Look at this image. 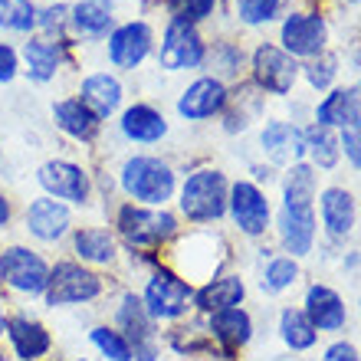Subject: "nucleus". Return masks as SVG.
Segmentation results:
<instances>
[{
	"instance_id": "nucleus-25",
	"label": "nucleus",
	"mask_w": 361,
	"mask_h": 361,
	"mask_svg": "<svg viewBox=\"0 0 361 361\" xmlns=\"http://www.w3.org/2000/svg\"><path fill=\"white\" fill-rule=\"evenodd\" d=\"M79 95H82V102H86L99 118H109V115L118 109V102H122V82L115 76H109V73H92V76L82 79Z\"/></svg>"
},
{
	"instance_id": "nucleus-32",
	"label": "nucleus",
	"mask_w": 361,
	"mask_h": 361,
	"mask_svg": "<svg viewBox=\"0 0 361 361\" xmlns=\"http://www.w3.org/2000/svg\"><path fill=\"white\" fill-rule=\"evenodd\" d=\"M89 342L105 361H135L132 358V345L125 338L115 325H95L92 332H89Z\"/></svg>"
},
{
	"instance_id": "nucleus-3",
	"label": "nucleus",
	"mask_w": 361,
	"mask_h": 361,
	"mask_svg": "<svg viewBox=\"0 0 361 361\" xmlns=\"http://www.w3.org/2000/svg\"><path fill=\"white\" fill-rule=\"evenodd\" d=\"M142 302L154 322H180L194 309V286L184 276L174 273L171 267L158 263L152 276L145 279Z\"/></svg>"
},
{
	"instance_id": "nucleus-9",
	"label": "nucleus",
	"mask_w": 361,
	"mask_h": 361,
	"mask_svg": "<svg viewBox=\"0 0 361 361\" xmlns=\"http://www.w3.org/2000/svg\"><path fill=\"white\" fill-rule=\"evenodd\" d=\"M23 227L33 240L39 243H59L73 230V214L63 200H53V197H33L27 204V214H23Z\"/></svg>"
},
{
	"instance_id": "nucleus-18",
	"label": "nucleus",
	"mask_w": 361,
	"mask_h": 361,
	"mask_svg": "<svg viewBox=\"0 0 361 361\" xmlns=\"http://www.w3.org/2000/svg\"><path fill=\"white\" fill-rule=\"evenodd\" d=\"M210 338H214V345H220L224 348V358L233 352H240L243 345L253 338V319H250V312H243V309H224V312H214L210 315V325H207Z\"/></svg>"
},
{
	"instance_id": "nucleus-30",
	"label": "nucleus",
	"mask_w": 361,
	"mask_h": 361,
	"mask_svg": "<svg viewBox=\"0 0 361 361\" xmlns=\"http://www.w3.org/2000/svg\"><path fill=\"white\" fill-rule=\"evenodd\" d=\"M361 115V95L355 89H338V92L325 95V102L315 112V122L332 128V125H348Z\"/></svg>"
},
{
	"instance_id": "nucleus-20",
	"label": "nucleus",
	"mask_w": 361,
	"mask_h": 361,
	"mask_svg": "<svg viewBox=\"0 0 361 361\" xmlns=\"http://www.w3.org/2000/svg\"><path fill=\"white\" fill-rule=\"evenodd\" d=\"M243 295H247V286L240 276H217L200 289H194V309L204 315H214L224 309H237L243 302Z\"/></svg>"
},
{
	"instance_id": "nucleus-41",
	"label": "nucleus",
	"mask_w": 361,
	"mask_h": 361,
	"mask_svg": "<svg viewBox=\"0 0 361 361\" xmlns=\"http://www.w3.org/2000/svg\"><path fill=\"white\" fill-rule=\"evenodd\" d=\"M63 23H66V7H63V4H53V7H47L43 13H37V27H43L47 33L63 30Z\"/></svg>"
},
{
	"instance_id": "nucleus-24",
	"label": "nucleus",
	"mask_w": 361,
	"mask_h": 361,
	"mask_svg": "<svg viewBox=\"0 0 361 361\" xmlns=\"http://www.w3.org/2000/svg\"><path fill=\"white\" fill-rule=\"evenodd\" d=\"M122 135L128 142H138V145H152V142H161L168 135V122L164 115L152 105H132L128 112L122 115Z\"/></svg>"
},
{
	"instance_id": "nucleus-44",
	"label": "nucleus",
	"mask_w": 361,
	"mask_h": 361,
	"mask_svg": "<svg viewBox=\"0 0 361 361\" xmlns=\"http://www.w3.org/2000/svg\"><path fill=\"white\" fill-rule=\"evenodd\" d=\"M10 220H13V200L7 194H0V230L7 227Z\"/></svg>"
},
{
	"instance_id": "nucleus-21",
	"label": "nucleus",
	"mask_w": 361,
	"mask_h": 361,
	"mask_svg": "<svg viewBox=\"0 0 361 361\" xmlns=\"http://www.w3.org/2000/svg\"><path fill=\"white\" fill-rule=\"evenodd\" d=\"M53 122L76 142H92L99 128H102V118L89 109L82 99H59L53 105Z\"/></svg>"
},
{
	"instance_id": "nucleus-7",
	"label": "nucleus",
	"mask_w": 361,
	"mask_h": 361,
	"mask_svg": "<svg viewBox=\"0 0 361 361\" xmlns=\"http://www.w3.org/2000/svg\"><path fill=\"white\" fill-rule=\"evenodd\" d=\"M115 329L128 338L135 361H158L161 358V338H158V322L145 309L142 295L125 293L115 305Z\"/></svg>"
},
{
	"instance_id": "nucleus-49",
	"label": "nucleus",
	"mask_w": 361,
	"mask_h": 361,
	"mask_svg": "<svg viewBox=\"0 0 361 361\" xmlns=\"http://www.w3.org/2000/svg\"><path fill=\"white\" fill-rule=\"evenodd\" d=\"M358 95H361V86H358Z\"/></svg>"
},
{
	"instance_id": "nucleus-2",
	"label": "nucleus",
	"mask_w": 361,
	"mask_h": 361,
	"mask_svg": "<svg viewBox=\"0 0 361 361\" xmlns=\"http://www.w3.org/2000/svg\"><path fill=\"white\" fill-rule=\"evenodd\" d=\"M118 184L142 207H164L171 200L174 188H178L171 164L154 158V154H135V158H128L122 164V171H118Z\"/></svg>"
},
{
	"instance_id": "nucleus-36",
	"label": "nucleus",
	"mask_w": 361,
	"mask_h": 361,
	"mask_svg": "<svg viewBox=\"0 0 361 361\" xmlns=\"http://www.w3.org/2000/svg\"><path fill=\"white\" fill-rule=\"evenodd\" d=\"M295 279H299V267H295V259L293 257H276V259H269L267 263L259 286H263V293H283V289H289Z\"/></svg>"
},
{
	"instance_id": "nucleus-47",
	"label": "nucleus",
	"mask_w": 361,
	"mask_h": 361,
	"mask_svg": "<svg viewBox=\"0 0 361 361\" xmlns=\"http://www.w3.org/2000/svg\"><path fill=\"white\" fill-rule=\"evenodd\" d=\"M0 361H7V355H4V352H0Z\"/></svg>"
},
{
	"instance_id": "nucleus-34",
	"label": "nucleus",
	"mask_w": 361,
	"mask_h": 361,
	"mask_svg": "<svg viewBox=\"0 0 361 361\" xmlns=\"http://www.w3.org/2000/svg\"><path fill=\"white\" fill-rule=\"evenodd\" d=\"M302 138H305V152H312L319 168H335V161H338V138L332 135V128L315 122Z\"/></svg>"
},
{
	"instance_id": "nucleus-29",
	"label": "nucleus",
	"mask_w": 361,
	"mask_h": 361,
	"mask_svg": "<svg viewBox=\"0 0 361 361\" xmlns=\"http://www.w3.org/2000/svg\"><path fill=\"white\" fill-rule=\"evenodd\" d=\"M312 200H315V171L309 164H293L283 180V207L312 210Z\"/></svg>"
},
{
	"instance_id": "nucleus-37",
	"label": "nucleus",
	"mask_w": 361,
	"mask_h": 361,
	"mask_svg": "<svg viewBox=\"0 0 361 361\" xmlns=\"http://www.w3.org/2000/svg\"><path fill=\"white\" fill-rule=\"evenodd\" d=\"M237 10L243 23H267L279 10V0H237Z\"/></svg>"
},
{
	"instance_id": "nucleus-8",
	"label": "nucleus",
	"mask_w": 361,
	"mask_h": 361,
	"mask_svg": "<svg viewBox=\"0 0 361 361\" xmlns=\"http://www.w3.org/2000/svg\"><path fill=\"white\" fill-rule=\"evenodd\" d=\"M37 180H39V188L47 190V197L63 200L66 207L69 204L86 207L89 197H92V178H89V171L76 161H63V158H56V161L39 164Z\"/></svg>"
},
{
	"instance_id": "nucleus-23",
	"label": "nucleus",
	"mask_w": 361,
	"mask_h": 361,
	"mask_svg": "<svg viewBox=\"0 0 361 361\" xmlns=\"http://www.w3.org/2000/svg\"><path fill=\"white\" fill-rule=\"evenodd\" d=\"M279 240L295 257H305L315 243V214L312 210H286L279 214Z\"/></svg>"
},
{
	"instance_id": "nucleus-35",
	"label": "nucleus",
	"mask_w": 361,
	"mask_h": 361,
	"mask_svg": "<svg viewBox=\"0 0 361 361\" xmlns=\"http://www.w3.org/2000/svg\"><path fill=\"white\" fill-rule=\"evenodd\" d=\"M0 27L13 33H30L37 27V7L30 0H0Z\"/></svg>"
},
{
	"instance_id": "nucleus-1",
	"label": "nucleus",
	"mask_w": 361,
	"mask_h": 361,
	"mask_svg": "<svg viewBox=\"0 0 361 361\" xmlns=\"http://www.w3.org/2000/svg\"><path fill=\"white\" fill-rule=\"evenodd\" d=\"M178 217L164 207H142V204H122L115 210V237L125 240L138 253H154L168 240L178 237Z\"/></svg>"
},
{
	"instance_id": "nucleus-28",
	"label": "nucleus",
	"mask_w": 361,
	"mask_h": 361,
	"mask_svg": "<svg viewBox=\"0 0 361 361\" xmlns=\"http://www.w3.org/2000/svg\"><path fill=\"white\" fill-rule=\"evenodd\" d=\"M73 13V27L82 37H105L112 30V0H79Z\"/></svg>"
},
{
	"instance_id": "nucleus-13",
	"label": "nucleus",
	"mask_w": 361,
	"mask_h": 361,
	"mask_svg": "<svg viewBox=\"0 0 361 361\" xmlns=\"http://www.w3.org/2000/svg\"><path fill=\"white\" fill-rule=\"evenodd\" d=\"M152 43H154V33L145 20L122 23V27H115L109 33V59L118 69H135L152 53Z\"/></svg>"
},
{
	"instance_id": "nucleus-12",
	"label": "nucleus",
	"mask_w": 361,
	"mask_h": 361,
	"mask_svg": "<svg viewBox=\"0 0 361 361\" xmlns=\"http://www.w3.org/2000/svg\"><path fill=\"white\" fill-rule=\"evenodd\" d=\"M227 207H230V214H233V224H237L243 233H250V237L267 233V227H269V200H267V194H263L257 184H250V180H237V184L230 188Z\"/></svg>"
},
{
	"instance_id": "nucleus-27",
	"label": "nucleus",
	"mask_w": 361,
	"mask_h": 361,
	"mask_svg": "<svg viewBox=\"0 0 361 361\" xmlns=\"http://www.w3.org/2000/svg\"><path fill=\"white\" fill-rule=\"evenodd\" d=\"M263 148L273 161H295L299 154H305V138L299 128L286 122H269L263 132Z\"/></svg>"
},
{
	"instance_id": "nucleus-39",
	"label": "nucleus",
	"mask_w": 361,
	"mask_h": 361,
	"mask_svg": "<svg viewBox=\"0 0 361 361\" xmlns=\"http://www.w3.org/2000/svg\"><path fill=\"white\" fill-rule=\"evenodd\" d=\"M214 4H217V0H171L174 17L188 20V23L210 17V10H214Z\"/></svg>"
},
{
	"instance_id": "nucleus-6",
	"label": "nucleus",
	"mask_w": 361,
	"mask_h": 361,
	"mask_svg": "<svg viewBox=\"0 0 361 361\" xmlns=\"http://www.w3.org/2000/svg\"><path fill=\"white\" fill-rule=\"evenodd\" d=\"M0 286H7L17 295H43L49 286V263L33 247L13 243L0 250Z\"/></svg>"
},
{
	"instance_id": "nucleus-42",
	"label": "nucleus",
	"mask_w": 361,
	"mask_h": 361,
	"mask_svg": "<svg viewBox=\"0 0 361 361\" xmlns=\"http://www.w3.org/2000/svg\"><path fill=\"white\" fill-rule=\"evenodd\" d=\"M17 69H20L17 49L7 47V43H0V82H10V79L17 76Z\"/></svg>"
},
{
	"instance_id": "nucleus-5",
	"label": "nucleus",
	"mask_w": 361,
	"mask_h": 361,
	"mask_svg": "<svg viewBox=\"0 0 361 361\" xmlns=\"http://www.w3.org/2000/svg\"><path fill=\"white\" fill-rule=\"evenodd\" d=\"M227 178L217 171V168H204V171H194L184 188H180V214L190 220V224H214L227 214Z\"/></svg>"
},
{
	"instance_id": "nucleus-43",
	"label": "nucleus",
	"mask_w": 361,
	"mask_h": 361,
	"mask_svg": "<svg viewBox=\"0 0 361 361\" xmlns=\"http://www.w3.org/2000/svg\"><path fill=\"white\" fill-rule=\"evenodd\" d=\"M322 361H361V355H358V348H355L352 342H335V345L325 348Z\"/></svg>"
},
{
	"instance_id": "nucleus-22",
	"label": "nucleus",
	"mask_w": 361,
	"mask_h": 361,
	"mask_svg": "<svg viewBox=\"0 0 361 361\" xmlns=\"http://www.w3.org/2000/svg\"><path fill=\"white\" fill-rule=\"evenodd\" d=\"M358 210H355V197L345 188H329L322 190V224L335 240L348 237L355 230Z\"/></svg>"
},
{
	"instance_id": "nucleus-10",
	"label": "nucleus",
	"mask_w": 361,
	"mask_h": 361,
	"mask_svg": "<svg viewBox=\"0 0 361 361\" xmlns=\"http://www.w3.org/2000/svg\"><path fill=\"white\" fill-rule=\"evenodd\" d=\"M4 335H7L10 352H13L17 361H43L53 352V335H49V329L27 312L7 315V332Z\"/></svg>"
},
{
	"instance_id": "nucleus-11",
	"label": "nucleus",
	"mask_w": 361,
	"mask_h": 361,
	"mask_svg": "<svg viewBox=\"0 0 361 361\" xmlns=\"http://www.w3.org/2000/svg\"><path fill=\"white\" fill-rule=\"evenodd\" d=\"M161 66L164 69H190L197 66L200 59H204V39L200 33L194 30V23L180 17H171L168 30H164V39H161Z\"/></svg>"
},
{
	"instance_id": "nucleus-45",
	"label": "nucleus",
	"mask_w": 361,
	"mask_h": 361,
	"mask_svg": "<svg viewBox=\"0 0 361 361\" xmlns=\"http://www.w3.org/2000/svg\"><path fill=\"white\" fill-rule=\"evenodd\" d=\"M7 332V309H4V295H0V335Z\"/></svg>"
},
{
	"instance_id": "nucleus-46",
	"label": "nucleus",
	"mask_w": 361,
	"mask_h": 361,
	"mask_svg": "<svg viewBox=\"0 0 361 361\" xmlns=\"http://www.w3.org/2000/svg\"><path fill=\"white\" fill-rule=\"evenodd\" d=\"M207 361H227V358H224V355H217V358H207Z\"/></svg>"
},
{
	"instance_id": "nucleus-17",
	"label": "nucleus",
	"mask_w": 361,
	"mask_h": 361,
	"mask_svg": "<svg viewBox=\"0 0 361 361\" xmlns=\"http://www.w3.org/2000/svg\"><path fill=\"white\" fill-rule=\"evenodd\" d=\"M283 43L293 56H319L325 47V20L315 13H293L283 23Z\"/></svg>"
},
{
	"instance_id": "nucleus-14",
	"label": "nucleus",
	"mask_w": 361,
	"mask_h": 361,
	"mask_svg": "<svg viewBox=\"0 0 361 361\" xmlns=\"http://www.w3.org/2000/svg\"><path fill=\"white\" fill-rule=\"evenodd\" d=\"M253 73H257V82L263 89H269V92H276V95H286L293 89L299 66L293 63L289 53H283V49L273 47V43H263V47L253 53Z\"/></svg>"
},
{
	"instance_id": "nucleus-19",
	"label": "nucleus",
	"mask_w": 361,
	"mask_h": 361,
	"mask_svg": "<svg viewBox=\"0 0 361 361\" xmlns=\"http://www.w3.org/2000/svg\"><path fill=\"white\" fill-rule=\"evenodd\" d=\"M227 105V89L220 79H197L184 89V95L178 99V112L190 122L197 118H210L214 112H220Z\"/></svg>"
},
{
	"instance_id": "nucleus-31",
	"label": "nucleus",
	"mask_w": 361,
	"mask_h": 361,
	"mask_svg": "<svg viewBox=\"0 0 361 361\" xmlns=\"http://www.w3.org/2000/svg\"><path fill=\"white\" fill-rule=\"evenodd\" d=\"M279 332H283V342L293 348V352H305V348H312L319 332H315V325L305 319L302 309H283L279 315Z\"/></svg>"
},
{
	"instance_id": "nucleus-16",
	"label": "nucleus",
	"mask_w": 361,
	"mask_h": 361,
	"mask_svg": "<svg viewBox=\"0 0 361 361\" xmlns=\"http://www.w3.org/2000/svg\"><path fill=\"white\" fill-rule=\"evenodd\" d=\"M73 253L82 267H112L118 259V237L109 227H79L73 230Z\"/></svg>"
},
{
	"instance_id": "nucleus-40",
	"label": "nucleus",
	"mask_w": 361,
	"mask_h": 361,
	"mask_svg": "<svg viewBox=\"0 0 361 361\" xmlns=\"http://www.w3.org/2000/svg\"><path fill=\"white\" fill-rule=\"evenodd\" d=\"M345 148V154H348V161L361 164V115L355 118V122L345 125V132H342V142H338Z\"/></svg>"
},
{
	"instance_id": "nucleus-15",
	"label": "nucleus",
	"mask_w": 361,
	"mask_h": 361,
	"mask_svg": "<svg viewBox=\"0 0 361 361\" xmlns=\"http://www.w3.org/2000/svg\"><path fill=\"white\" fill-rule=\"evenodd\" d=\"M302 312H305V319L315 325V332H338V329H345V322H348L342 295L335 293L332 286H322V283L309 286Z\"/></svg>"
},
{
	"instance_id": "nucleus-48",
	"label": "nucleus",
	"mask_w": 361,
	"mask_h": 361,
	"mask_svg": "<svg viewBox=\"0 0 361 361\" xmlns=\"http://www.w3.org/2000/svg\"><path fill=\"white\" fill-rule=\"evenodd\" d=\"M73 361H89V358H73Z\"/></svg>"
},
{
	"instance_id": "nucleus-38",
	"label": "nucleus",
	"mask_w": 361,
	"mask_h": 361,
	"mask_svg": "<svg viewBox=\"0 0 361 361\" xmlns=\"http://www.w3.org/2000/svg\"><path fill=\"white\" fill-rule=\"evenodd\" d=\"M335 66H338V59H335L332 53H319V59L309 63V82H312L315 89H325L335 79Z\"/></svg>"
},
{
	"instance_id": "nucleus-26",
	"label": "nucleus",
	"mask_w": 361,
	"mask_h": 361,
	"mask_svg": "<svg viewBox=\"0 0 361 361\" xmlns=\"http://www.w3.org/2000/svg\"><path fill=\"white\" fill-rule=\"evenodd\" d=\"M23 59H27V73L37 82H47V79L56 76V69L63 66L66 59V43H53V39H27L23 47Z\"/></svg>"
},
{
	"instance_id": "nucleus-33",
	"label": "nucleus",
	"mask_w": 361,
	"mask_h": 361,
	"mask_svg": "<svg viewBox=\"0 0 361 361\" xmlns=\"http://www.w3.org/2000/svg\"><path fill=\"white\" fill-rule=\"evenodd\" d=\"M168 345H171L178 355L214 352V338H210V332L200 329V325H174L171 332H168Z\"/></svg>"
},
{
	"instance_id": "nucleus-4",
	"label": "nucleus",
	"mask_w": 361,
	"mask_h": 361,
	"mask_svg": "<svg viewBox=\"0 0 361 361\" xmlns=\"http://www.w3.org/2000/svg\"><path fill=\"white\" fill-rule=\"evenodd\" d=\"M105 293V279L95 269L82 267L76 259H59L49 267V286L43 293V302L49 309H63V305H86L95 302Z\"/></svg>"
}]
</instances>
